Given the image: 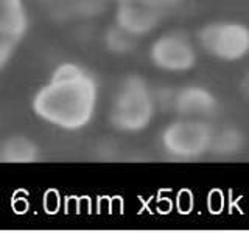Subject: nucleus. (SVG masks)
Wrapping results in <instances>:
<instances>
[{"label":"nucleus","instance_id":"obj_1","mask_svg":"<svg viewBox=\"0 0 249 233\" xmlns=\"http://www.w3.org/2000/svg\"><path fill=\"white\" fill-rule=\"evenodd\" d=\"M98 84L89 70L64 62L35 93L31 107L37 118L64 131H80L93 120Z\"/></svg>","mask_w":249,"mask_h":233},{"label":"nucleus","instance_id":"obj_2","mask_svg":"<svg viewBox=\"0 0 249 233\" xmlns=\"http://www.w3.org/2000/svg\"><path fill=\"white\" fill-rule=\"evenodd\" d=\"M154 98L150 85L140 75H129L117 87L111 107L109 123L124 134H139L154 118Z\"/></svg>","mask_w":249,"mask_h":233},{"label":"nucleus","instance_id":"obj_3","mask_svg":"<svg viewBox=\"0 0 249 233\" xmlns=\"http://www.w3.org/2000/svg\"><path fill=\"white\" fill-rule=\"evenodd\" d=\"M198 45L210 58L237 62L249 56V25L237 20H213L196 33Z\"/></svg>","mask_w":249,"mask_h":233},{"label":"nucleus","instance_id":"obj_4","mask_svg":"<svg viewBox=\"0 0 249 233\" xmlns=\"http://www.w3.org/2000/svg\"><path fill=\"white\" fill-rule=\"evenodd\" d=\"M213 132L204 118L179 116L163 128L160 143L163 151L176 159H198L210 152Z\"/></svg>","mask_w":249,"mask_h":233},{"label":"nucleus","instance_id":"obj_5","mask_svg":"<svg viewBox=\"0 0 249 233\" xmlns=\"http://www.w3.org/2000/svg\"><path fill=\"white\" fill-rule=\"evenodd\" d=\"M148 56L158 70L185 73L196 64L198 53L189 33L182 30H168L154 39Z\"/></svg>","mask_w":249,"mask_h":233},{"label":"nucleus","instance_id":"obj_6","mask_svg":"<svg viewBox=\"0 0 249 233\" xmlns=\"http://www.w3.org/2000/svg\"><path fill=\"white\" fill-rule=\"evenodd\" d=\"M167 14V8L143 3H117L115 25L134 37H142L156 30Z\"/></svg>","mask_w":249,"mask_h":233},{"label":"nucleus","instance_id":"obj_7","mask_svg":"<svg viewBox=\"0 0 249 233\" xmlns=\"http://www.w3.org/2000/svg\"><path fill=\"white\" fill-rule=\"evenodd\" d=\"M175 112L187 118H204L216 109V98L210 90L201 85H185L178 89L173 101Z\"/></svg>","mask_w":249,"mask_h":233},{"label":"nucleus","instance_id":"obj_8","mask_svg":"<svg viewBox=\"0 0 249 233\" xmlns=\"http://www.w3.org/2000/svg\"><path fill=\"white\" fill-rule=\"evenodd\" d=\"M35 2L53 19L83 20L101 14L111 0H35Z\"/></svg>","mask_w":249,"mask_h":233},{"label":"nucleus","instance_id":"obj_9","mask_svg":"<svg viewBox=\"0 0 249 233\" xmlns=\"http://www.w3.org/2000/svg\"><path fill=\"white\" fill-rule=\"evenodd\" d=\"M27 25L25 0H0V36L22 41Z\"/></svg>","mask_w":249,"mask_h":233},{"label":"nucleus","instance_id":"obj_10","mask_svg":"<svg viewBox=\"0 0 249 233\" xmlns=\"http://www.w3.org/2000/svg\"><path fill=\"white\" fill-rule=\"evenodd\" d=\"M243 145H245V138L238 129L223 128L221 131L213 132L210 152L221 155V157H229V155H235L237 152H240Z\"/></svg>","mask_w":249,"mask_h":233},{"label":"nucleus","instance_id":"obj_11","mask_svg":"<svg viewBox=\"0 0 249 233\" xmlns=\"http://www.w3.org/2000/svg\"><path fill=\"white\" fill-rule=\"evenodd\" d=\"M2 154L10 162H30L36 157V146L27 138H11L5 143Z\"/></svg>","mask_w":249,"mask_h":233},{"label":"nucleus","instance_id":"obj_12","mask_svg":"<svg viewBox=\"0 0 249 233\" xmlns=\"http://www.w3.org/2000/svg\"><path fill=\"white\" fill-rule=\"evenodd\" d=\"M136 39L128 31H124L119 25H114L111 28V33L107 36V45L109 49L115 53H129L136 45Z\"/></svg>","mask_w":249,"mask_h":233},{"label":"nucleus","instance_id":"obj_13","mask_svg":"<svg viewBox=\"0 0 249 233\" xmlns=\"http://www.w3.org/2000/svg\"><path fill=\"white\" fill-rule=\"evenodd\" d=\"M20 41L8 36H0V72L8 66V62L14 56V51L18 49Z\"/></svg>","mask_w":249,"mask_h":233},{"label":"nucleus","instance_id":"obj_14","mask_svg":"<svg viewBox=\"0 0 249 233\" xmlns=\"http://www.w3.org/2000/svg\"><path fill=\"white\" fill-rule=\"evenodd\" d=\"M184 2V0H115V3H143V5H151V6H159V8H168Z\"/></svg>","mask_w":249,"mask_h":233}]
</instances>
